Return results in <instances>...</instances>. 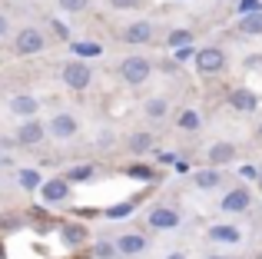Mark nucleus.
I'll use <instances>...</instances> for the list:
<instances>
[{"label":"nucleus","instance_id":"37","mask_svg":"<svg viewBox=\"0 0 262 259\" xmlns=\"http://www.w3.org/2000/svg\"><path fill=\"white\" fill-rule=\"evenodd\" d=\"M209 259H226V256H209Z\"/></svg>","mask_w":262,"mask_h":259},{"label":"nucleus","instance_id":"10","mask_svg":"<svg viewBox=\"0 0 262 259\" xmlns=\"http://www.w3.org/2000/svg\"><path fill=\"white\" fill-rule=\"evenodd\" d=\"M43 136H47V130L40 126L37 120H27V123L17 130V143H20V146H37Z\"/></svg>","mask_w":262,"mask_h":259},{"label":"nucleus","instance_id":"35","mask_svg":"<svg viewBox=\"0 0 262 259\" xmlns=\"http://www.w3.org/2000/svg\"><path fill=\"white\" fill-rule=\"evenodd\" d=\"M166 259H186V256H183V253H169Z\"/></svg>","mask_w":262,"mask_h":259},{"label":"nucleus","instance_id":"23","mask_svg":"<svg viewBox=\"0 0 262 259\" xmlns=\"http://www.w3.org/2000/svg\"><path fill=\"white\" fill-rule=\"evenodd\" d=\"M77 57H100V44H73Z\"/></svg>","mask_w":262,"mask_h":259},{"label":"nucleus","instance_id":"8","mask_svg":"<svg viewBox=\"0 0 262 259\" xmlns=\"http://www.w3.org/2000/svg\"><path fill=\"white\" fill-rule=\"evenodd\" d=\"M249 203H252V196H249V189H232V193H226L223 196V213H243V209H249Z\"/></svg>","mask_w":262,"mask_h":259},{"label":"nucleus","instance_id":"3","mask_svg":"<svg viewBox=\"0 0 262 259\" xmlns=\"http://www.w3.org/2000/svg\"><path fill=\"white\" fill-rule=\"evenodd\" d=\"M90 80H93V70H90L83 60H70V63L63 67V83L73 87V90H86Z\"/></svg>","mask_w":262,"mask_h":259},{"label":"nucleus","instance_id":"22","mask_svg":"<svg viewBox=\"0 0 262 259\" xmlns=\"http://www.w3.org/2000/svg\"><path fill=\"white\" fill-rule=\"evenodd\" d=\"M179 126H183V130H196L199 126V113L196 110H183V113H179Z\"/></svg>","mask_w":262,"mask_h":259},{"label":"nucleus","instance_id":"14","mask_svg":"<svg viewBox=\"0 0 262 259\" xmlns=\"http://www.w3.org/2000/svg\"><path fill=\"white\" fill-rule=\"evenodd\" d=\"M10 113H17V117L30 120L33 113H37V100L27 97V93H20V97H13V100H10Z\"/></svg>","mask_w":262,"mask_h":259},{"label":"nucleus","instance_id":"19","mask_svg":"<svg viewBox=\"0 0 262 259\" xmlns=\"http://www.w3.org/2000/svg\"><path fill=\"white\" fill-rule=\"evenodd\" d=\"M196 186H199V189L219 186V173H216V169H203V173H196Z\"/></svg>","mask_w":262,"mask_h":259},{"label":"nucleus","instance_id":"38","mask_svg":"<svg viewBox=\"0 0 262 259\" xmlns=\"http://www.w3.org/2000/svg\"><path fill=\"white\" fill-rule=\"evenodd\" d=\"M0 259H4V246H0Z\"/></svg>","mask_w":262,"mask_h":259},{"label":"nucleus","instance_id":"31","mask_svg":"<svg viewBox=\"0 0 262 259\" xmlns=\"http://www.w3.org/2000/svg\"><path fill=\"white\" fill-rule=\"evenodd\" d=\"M60 7L70 10V13H77V10H83V7H86V0H60Z\"/></svg>","mask_w":262,"mask_h":259},{"label":"nucleus","instance_id":"1","mask_svg":"<svg viewBox=\"0 0 262 259\" xmlns=\"http://www.w3.org/2000/svg\"><path fill=\"white\" fill-rule=\"evenodd\" d=\"M149 70H153V67H149V60H146V57H126V60L120 63V77L126 80L129 87H140V83H146Z\"/></svg>","mask_w":262,"mask_h":259},{"label":"nucleus","instance_id":"27","mask_svg":"<svg viewBox=\"0 0 262 259\" xmlns=\"http://www.w3.org/2000/svg\"><path fill=\"white\" fill-rule=\"evenodd\" d=\"M93 256L96 259H113L116 256V246H113V243H100V246H93Z\"/></svg>","mask_w":262,"mask_h":259},{"label":"nucleus","instance_id":"26","mask_svg":"<svg viewBox=\"0 0 262 259\" xmlns=\"http://www.w3.org/2000/svg\"><path fill=\"white\" fill-rule=\"evenodd\" d=\"M243 17H249V13H262V4L259 0H239V7H236Z\"/></svg>","mask_w":262,"mask_h":259},{"label":"nucleus","instance_id":"12","mask_svg":"<svg viewBox=\"0 0 262 259\" xmlns=\"http://www.w3.org/2000/svg\"><path fill=\"white\" fill-rule=\"evenodd\" d=\"M123 40H126V44H149V40H153V24L140 20V24L126 27V30H123Z\"/></svg>","mask_w":262,"mask_h":259},{"label":"nucleus","instance_id":"36","mask_svg":"<svg viewBox=\"0 0 262 259\" xmlns=\"http://www.w3.org/2000/svg\"><path fill=\"white\" fill-rule=\"evenodd\" d=\"M256 180H259V186H262V173H259V176H256Z\"/></svg>","mask_w":262,"mask_h":259},{"label":"nucleus","instance_id":"16","mask_svg":"<svg viewBox=\"0 0 262 259\" xmlns=\"http://www.w3.org/2000/svg\"><path fill=\"white\" fill-rule=\"evenodd\" d=\"M209 240L212 243H239V229L236 226H212Z\"/></svg>","mask_w":262,"mask_h":259},{"label":"nucleus","instance_id":"20","mask_svg":"<svg viewBox=\"0 0 262 259\" xmlns=\"http://www.w3.org/2000/svg\"><path fill=\"white\" fill-rule=\"evenodd\" d=\"M143 110H146L149 120H163V117H166V100H149Z\"/></svg>","mask_w":262,"mask_h":259},{"label":"nucleus","instance_id":"39","mask_svg":"<svg viewBox=\"0 0 262 259\" xmlns=\"http://www.w3.org/2000/svg\"><path fill=\"white\" fill-rule=\"evenodd\" d=\"M259 136H262V123H259Z\"/></svg>","mask_w":262,"mask_h":259},{"label":"nucleus","instance_id":"13","mask_svg":"<svg viewBox=\"0 0 262 259\" xmlns=\"http://www.w3.org/2000/svg\"><path fill=\"white\" fill-rule=\"evenodd\" d=\"M232 156H236V146L232 143H212V149H209V163L212 166H223V163H232Z\"/></svg>","mask_w":262,"mask_h":259},{"label":"nucleus","instance_id":"24","mask_svg":"<svg viewBox=\"0 0 262 259\" xmlns=\"http://www.w3.org/2000/svg\"><path fill=\"white\" fill-rule=\"evenodd\" d=\"M90 176H93V166H90V163H86V166H77V169H70V176H63V180L67 183H80V180H90Z\"/></svg>","mask_w":262,"mask_h":259},{"label":"nucleus","instance_id":"18","mask_svg":"<svg viewBox=\"0 0 262 259\" xmlns=\"http://www.w3.org/2000/svg\"><path fill=\"white\" fill-rule=\"evenodd\" d=\"M129 149H133V153H149V149H153V136L149 133H136L133 140H129Z\"/></svg>","mask_w":262,"mask_h":259},{"label":"nucleus","instance_id":"4","mask_svg":"<svg viewBox=\"0 0 262 259\" xmlns=\"http://www.w3.org/2000/svg\"><path fill=\"white\" fill-rule=\"evenodd\" d=\"M196 67H199V73H219L226 67V53L219 47H206V50L196 53Z\"/></svg>","mask_w":262,"mask_h":259},{"label":"nucleus","instance_id":"2","mask_svg":"<svg viewBox=\"0 0 262 259\" xmlns=\"http://www.w3.org/2000/svg\"><path fill=\"white\" fill-rule=\"evenodd\" d=\"M47 44V37L37 30V27H24V30L17 33V40H13V50L20 53V57H30V53H40Z\"/></svg>","mask_w":262,"mask_h":259},{"label":"nucleus","instance_id":"21","mask_svg":"<svg viewBox=\"0 0 262 259\" xmlns=\"http://www.w3.org/2000/svg\"><path fill=\"white\" fill-rule=\"evenodd\" d=\"M189 44H192L189 30H173V33H169V47H176V50H179V47H189Z\"/></svg>","mask_w":262,"mask_h":259},{"label":"nucleus","instance_id":"29","mask_svg":"<svg viewBox=\"0 0 262 259\" xmlns=\"http://www.w3.org/2000/svg\"><path fill=\"white\" fill-rule=\"evenodd\" d=\"M129 176H136V180H153V169L149 166H126Z\"/></svg>","mask_w":262,"mask_h":259},{"label":"nucleus","instance_id":"25","mask_svg":"<svg viewBox=\"0 0 262 259\" xmlns=\"http://www.w3.org/2000/svg\"><path fill=\"white\" fill-rule=\"evenodd\" d=\"M20 186H24V189H37L40 186V176L33 173V169H24V173H20Z\"/></svg>","mask_w":262,"mask_h":259},{"label":"nucleus","instance_id":"15","mask_svg":"<svg viewBox=\"0 0 262 259\" xmlns=\"http://www.w3.org/2000/svg\"><path fill=\"white\" fill-rule=\"evenodd\" d=\"M239 33H246V37H259V33H262V13H249V17L239 20Z\"/></svg>","mask_w":262,"mask_h":259},{"label":"nucleus","instance_id":"30","mask_svg":"<svg viewBox=\"0 0 262 259\" xmlns=\"http://www.w3.org/2000/svg\"><path fill=\"white\" fill-rule=\"evenodd\" d=\"M110 7L113 10H133V7H140V0H110Z\"/></svg>","mask_w":262,"mask_h":259},{"label":"nucleus","instance_id":"34","mask_svg":"<svg viewBox=\"0 0 262 259\" xmlns=\"http://www.w3.org/2000/svg\"><path fill=\"white\" fill-rule=\"evenodd\" d=\"M7 30H10V24H7V17H4V13H0V37H4Z\"/></svg>","mask_w":262,"mask_h":259},{"label":"nucleus","instance_id":"33","mask_svg":"<svg viewBox=\"0 0 262 259\" xmlns=\"http://www.w3.org/2000/svg\"><path fill=\"white\" fill-rule=\"evenodd\" d=\"M243 176H246V180H256L259 173H256V166H243Z\"/></svg>","mask_w":262,"mask_h":259},{"label":"nucleus","instance_id":"6","mask_svg":"<svg viewBox=\"0 0 262 259\" xmlns=\"http://www.w3.org/2000/svg\"><path fill=\"white\" fill-rule=\"evenodd\" d=\"M113 246H116V253H123V256H140L143 249H146V236H140V233H123Z\"/></svg>","mask_w":262,"mask_h":259},{"label":"nucleus","instance_id":"17","mask_svg":"<svg viewBox=\"0 0 262 259\" xmlns=\"http://www.w3.org/2000/svg\"><path fill=\"white\" fill-rule=\"evenodd\" d=\"M83 240H86L83 226H63V243H67V246H80Z\"/></svg>","mask_w":262,"mask_h":259},{"label":"nucleus","instance_id":"28","mask_svg":"<svg viewBox=\"0 0 262 259\" xmlns=\"http://www.w3.org/2000/svg\"><path fill=\"white\" fill-rule=\"evenodd\" d=\"M133 213V203H116V206L106 209V216H113V220H120V216H129Z\"/></svg>","mask_w":262,"mask_h":259},{"label":"nucleus","instance_id":"7","mask_svg":"<svg viewBox=\"0 0 262 259\" xmlns=\"http://www.w3.org/2000/svg\"><path fill=\"white\" fill-rule=\"evenodd\" d=\"M50 133L57 136V140H70V136L77 133V117H73V113H57V117L50 120Z\"/></svg>","mask_w":262,"mask_h":259},{"label":"nucleus","instance_id":"32","mask_svg":"<svg viewBox=\"0 0 262 259\" xmlns=\"http://www.w3.org/2000/svg\"><path fill=\"white\" fill-rule=\"evenodd\" d=\"M53 30H57V37H63V40H70V30H67L60 20H53Z\"/></svg>","mask_w":262,"mask_h":259},{"label":"nucleus","instance_id":"9","mask_svg":"<svg viewBox=\"0 0 262 259\" xmlns=\"http://www.w3.org/2000/svg\"><path fill=\"white\" fill-rule=\"evenodd\" d=\"M229 103H232V110H239V113H252L259 106V97L252 90H246V87H239V90L229 93Z\"/></svg>","mask_w":262,"mask_h":259},{"label":"nucleus","instance_id":"11","mask_svg":"<svg viewBox=\"0 0 262 259\" xmlns=\"http://www.w3.org/2000/svg\"><path fill=\"white\" fill-rule=\"evenodd\" d=\"M40 193H43L47 203H63L67 196H70V183L67 180H47L43 186H40Z\"/></svg>","mask_w":262,"mask_h":259},{"label":"nucleus","instance_id":"5","mask_svg":"<svg viewBox=\"0 0 262 259\" xmlns=\"http://www.w3.org/2000/svg\"><path fill=\"white\" fill-rule=\"evenodd\" d=\"M149 226L153 229H173L179 226V213L176 209H169V206H156V209H149Z\"/></svg>","mask_w":262,"mask_h":259}]
</instances>
